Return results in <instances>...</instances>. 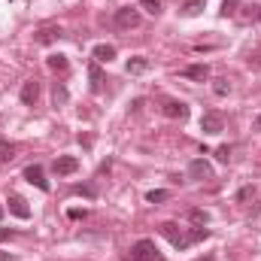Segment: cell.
I'll list each match as a JSON object with an SVG mask.
<instances>
[{
  "label": "cell",
  "instance_id": "484cf974",
  "mask_svg": "<svg viewBox=\"0 0 261 261\" xmlns=\"http://www.w3.org/2000/svg\"><path fill=\"white\" fill-rule=\"evenodd\" d=\"M73 192H76V195H85V197H94V189H91V186H76Z\"/></svg>",
  "mask_w": 261,
  "mask_h": 261
},
{
  "label": "cell",
  "instance_id": "603a6c76",
  "mask_svg": "<svg viewBox=\"0 0 261 261\" xmlns=\"http://www.w3.org/2000/svg\"><path fill=\"white\" fill-rule=\"evenodd\" d=\"M167 197H170V192H164V189H152V192L146 195V200H149V203H161V200H167Z\"/></svg>",
  "mask_w": 261,
  "mask_h": 261
},
{
  "label": "cell",
  "instance_id": "ac0fdd59",
  "mask_svg": "<svg viewBox=\"0 0 261 261\" xmlns=\"http://www.w3.org/2000/svg\"><path fill=\"white\" fill-rule=\"evenodd\" d=\"M237 9H240V0H222L219 15H222V18H231V15H237Z\"/></svg>",
  "mask_w": 261,
  "mask_h": 261
},
{
  "label": "cell",
  "instance_id": "5b68a950",
  "mask_svg": "<svg viewBox=\"0 0 261 261\" xmlns=\"http://www.w3.org/2000/svg\"><path fill=\"white\" fill-rule=\"evenodd\" d=\"M24 179H28L31 186H37L40 192H49V179H46V173H43L40 164H28V167H24Z\"/></svg>",
  "mask_w": 261,
  "mask_h": 261
},
{
  "label": "cell",
  "instance_id": "4dcf8cb0",
  "mask_svg": "<svg viewBox=\"0 0 261 261\" xmlns=\"http://www.w3.org/2000/svg\"><path fill=\"white\" fill-rule=\"evenodd\" d=\"M197 261H216V255H203V258H197Z\"/></svg>",
  "mask_w": 261,
  "mask_h": 261
},
{
  "label": "cell",
  "instance_id": "8fae6325",
  "mask_svg": "<svg viewBox=\"0 0 261 261\" xmlns=\"http://www.w3.org/2000/svg\"><path fill=\"white\" fill-rule=\"evenodd\" d=\"M61 37H64V31H61V28H40L34 40H37L40 46H49V43H55V40H61Z\"/></svg>",
  "mask_w": 261,
  "mask_h": 261
},
{
  "label": "cell",
  "instance_id": "d6a6232c",
  "mask_svg": "<svg viewBox=\"0 0 261 261\" xmlns=\"http://www.w3.org/2000/svg\"><path fill=\"white\" fill-rule=\"evenodd\" d=\"M0 219H3V206H0Z\"/></svg>",
  "mask_w": 261,
  "mask_h": 261
},
{
  "label": "cell",
  "instance_id": "9c48e42d",
  "mask_svg": "<svg viewBox=\"0 0 261 261\" xmlns=\"http://www.w3.org/2000/svg\"><path fill=\"white\" fill-rule=\"evenodd\" d=\"M161 113L167 119H189V103H182V100H164Z\"/></svg>",
  "mask_w": 261,
  "mask_h": 261
},
{
  "label": "cell",
  "instance_id": "d6986e66",
  "mask_svg": "<svg viewBox=\"0 0 261 261\" xmlns=\"http://www.w3.org/2000/svg\"><path fill=\"white\" fill-rule=\"evenodd\" d=\"M203 3H206V0H189V3L182 6V15H189V18H192V15H197V12L203 9Z\"/></svg>",
  "mask_w": 261,
  "mask_h": 261
},
{
  "label": "cell",
  "instance_id": "30bf717a",
  "mask_svg": "<svg viewBox=\"0 0 261 261\" xmlns=\"http://www.w3.org/2000/svg\"><path fill=\"white\" fill-rule=\"evenodd\" d=\"M6 203H9V213H12V216H18V219H31V206H28V200H24L21 195H9Z\"/></svg>",
  "mask_w": 261,
  "mask_h": 261
},
{
  "label": "cell",
  "instance_id": "ffe728a7",
  "mask_svg": "<svg viewBox=\"0 0 261 261\" xmlns=\"http://www.w3.org/2000/svg\"><path fill=\"white\" fill-rule=\"evenodd\" d=\"M67 97H70V94H67V88L55 82V88H52V100H55V107H58V103H67Z\"/></svg>",
  "mask_w": 261,
  "mask_h": 261
},
{
  "label": "cell",
  "instance_id": "f546056e",
  "mask_svg": "<svg viewBox=\"0 0 261 261\" xmlns=\"http://www.w3.org/2000/svg\"><path fill=\"white\" fill-rule=\"evenodd\" d=\"M0 261H15L12 255H6V252H0Z\"/></svg>",
  "mask_w": 261,
  "mask_h": 261
},
{
  "label": "cell",
  "instance_id": "9a60e30c",
  "mask_svg": "<svg viewBox=\"0 0 261 261\" xmlns=\"http://www.w3.org/2000/svg\"><path fill=\"white\" fill-rule=\"evenodd\" d=\"M46 64H49L52 73H67L70 61H67V55H49V58H46Z\"/></svg>",
  "mask_w": 261,
  "mask_h": 261
},
{
  "label": "cell",
  "instance_id": "5bb4252c",
  "mask_svg": "<svg viewBox=\"0 0 261 261\" xmlns=\"http://www.w3.org/2000/svg\"><path fill=\"white\" fill-rule=\"evenodd\" d=\"M88 79H91V91H100V85H103V73H100V64H97V61L88 64Z\"/></svg>",
  "mask_w": 261,
  "mask_h": 261
},
{
  "label": "cell",
  "instance_id": "f1b7e54d",
  "mask_svg": "<svg viewBox=\"0 0 261 261\" xmlns=\"http://www.w3.org/2000/svg\"><path fill=\"white\" fill-rule=\"evenodd\" d=\"M252 18H255V21L261 24V6H255V12H252Z\"/></svg>",
  "mask_w": 261,
  "mask_h": 261
},
{
  "label": "cell",
  "instance_id": "277c9868",
  "mask_svg": "<svg viewBox=\"0 0 261 261\" xmlns=\"http://www.w3.org/2000/svg\"><path fill=\"white\" fill-rule=\"evenodd\" d=\"M222 128H225V119H222V113H216V110L203 113V119H200V130H203V134L216 137V134H222Z\"/></svg>",
  "mask_w": 261,
  "mask_h": 261
},
{
  "label": "cell",
  "instance_id": "3957f363",
  "mask_svg": "<svg viewBox=\"0 0 261 261\" xmlns=\"http://www.w3.org/2000/svg\"><path fill=\"white\" fill-rule=\"evenodd\" d=\"M116 28H119V31H134V28H140V9H137V6H122V9H116Z\"/></svg>",
  "mask_w": 261,
  "mask_h": 261
},
{
  "label": "cell",
  "instance_id": "4316f807",
  "mask_svg": "<svg viewBox=\"0 0 261 261\" xmlns=\"http://www.w3.org/2000/svg\"><path fill=\"white\" fill-rule=\"evenodd\" d=\"M12 234H15L12 228H0V243H3V240H12Z\"/></svg>",
  "mask_w": 261,
  "mask_h": 261
},
{
  "label": "cell",
  "instance_id": "6da1fadb",
  "mask_svg": "<svg viewBox=\"0 0 261 261\" xmlns=\"http://www.w3.org/2000/svg\"><path fill=\"white\" fill-rule=\"evenodd\" d=\"M161 234H164V237L173 243V249H179V252H182V249H189V246H192V243H197V240H206V237H210V231H206V228H192V231H182L176 222H164V225H161Z\"/></svg>",
  "mask_w": 261,
  "mask_h": 261
},
{
  "label": "cell",
  "instance_id": "4fadbf2b",
  "mask_svg": "<svg viewBox=\"0 0 261 261\" xmlns=\"http://www.w3.org/2000/svg\"><path fill=\"white\" fill-rule=\"evenodd\" d=\"M94 61L97 64H110L113 58H116V46H110V43H100V46H94Z\"/></svg>",
  "mask_w": 261,
  "mask_h": 261
},
{
  "label": "cell",
  "instance_id": "1f68e13d",
  "mask_svg": "<svg viewBox=\"0 0 261 261\" xmlns=\"http://www.w3.org/2000/svg\"><path fill=\"white\" fill-rule=\"evenodd\" d=\"M255 128H258V130H261V113H258V119H255Z\"/></svg>",
  "mask_w": 261,
  "mask_h": 261
},
{
  "label": "cell",
  "instance_id": "7a4b0ae2",
  "mask_svg": "<svg viewBox=\"0 0 261 261\" xmlns=\"http://www.w3.org/2000/svg\"><path fill=\"white\" fill-rule=\"evenodd\" d=\"M125 261H161V252H158V246L152 240H137L128 249Z\"/></svg>",
  "mask_w": 261,
  "mask_h": 261
},
{
  "label": "cell",
  "instance_id": "44dd1931",
  "mask_svg": "<svg viewBox=\"0 0 261 261\" xmlns=\"http://www.w3.org/2000/svg\"><path fill=\"white\" fill-rule=\"evenodd\" d=\"M189 219H192L195 225H200V228H203V225L210 222V213H206V210H192V213H189Z\"/></svg>",
  "mask_w": 261,
  "mask_h": 261
},
{
  "label": "cell",
  "instance_id": "8992f818",
  "mask_svg": "<svg viewBox=\"0 0 261 261\" xmlns=\"http://www.w3.org/2000/svg\"><path fill=\"white\" fill-rule=\"evenodd\" d=\"M52 170H55V176H73V173L79 170V158H73V155H61V158H55Z\"/></svg>",
  "mask_w": 261,
  "mask_h": 261
},
{
  "label": "cell",
  "instance_id": "83f0119b",
  "mask_svg": "<svg viewBox=\"0 0 261 261\" xmlns=\"http://www.w3.org/2000/svg\"><path fill=\"white\" fill-rule=\"evenodd\" d=\"M70 219H85V210H70Z\"/></svg>",
  "mask_w": 261,
  "mask_h": 261
},
{
  "label": "cell",
  "instance_id": "d4e9b609",
  "mask_svg": "<svg viewBox=\"0 0 261 261\" xmlns=\"http://www.w3.org/2000/svg\"><path fill=\"white\" fill-rule=\"evenodd\" d=\"M216 158H219L222 164H228V161H231V146H219V149H216Z\"/></svg>",
  "mask_w": 261,
  "mask_h": 261
},
{
  "label": "cell",
  "instance_id": "52a82bcc",
  "mask_svg": "<svg viewBox=\"0 0 261 261\" xmlns=\"http://www.w3.org/2000/svg\"><path fill=\"white\" fill-rule=\"evenodd\" d=\"M189 176L195 179V182H203V179H213V167L203 161V158H195L192 164H189Z\"/></svg>",
  "mask_w": 261,
  "mask_h": 261
},
{
  "label": "cell",
  "instance_id": "e0dca14e",
  "mask_svg": "<svg viewBox=\"0 0 261 261\" xmlns=\"http://www.w3.org/2000/svg\"><path fill=\"white\" fill-rule=\"evenodd\" d=\"M146 67H149V61H146L143 55H137V58H130V61H128V67H125V70H128L130 76H137V73H143Z\"/></svg>",
  "mask_w": 261,
  "mask_h": 261
},
{
  "label": "cell",
  "instance_id": "7402d4cb",
  "mask_svg": "<svg viewBox=\"0 0 261 261\" xmlns=\"http://www.w3.org/2000/svg\"><path fill=\"white\" fill-rule=\"evenodd\" d=\"M213 91H216L219 97H225V94H231V82H228V79H216V82H213Z\"/></svg>",
  "mask_w": 261,
  "mask_h": 261
},
{
  "label": "cell",
  "instance_id": "7c38bea8",
  "mask_svg": "<svg viewBox=\"0 0 261 261\" xmlns=\"http://www.w3.org/2000/svg\"><path fill=\"white\" fill-rule=\"evenodd\" d=\"M182 76H186V79H195V82H206V79H210V67L206 64H189L182 70Z\"/></svg>",
  "mask_w": 261,
  "mask_h": 261
},
{
  "label": "cell",
  "instance_id": "2e32d148",
  "mask_svg": "<svg viewBox=\"0 0 261 261\" xmlns=\"http://www.w3.org/2000/svg\"><path fill=\"white\" fill-rule=\"evenodd\" d=\"M15 158V143L9 140H0V164H9Z\"/></svg>",
  "mask_w": 261,
  "mask_h": 261
},
{
  "label": "cell",
  "instance_id": "cb8c5ba5",
  "mask_svg": "<svg viewBox=\"0 0 261 261\" xmlns=\"http://www.w3.org/2000/svg\"><path fill=\"white\" fill-rule=\"evenodd\" d=\"M140 6H143L149 15H158V12H161V0H140Z\"/></svg>",
  "mask_w": 261,
  "mask_h": 261
},
{
  "label": "cell",
  "instance_id": "ba28073f",
  "mask_svg": "<svg viewBox=\"0 0 261 261\" xmlns=\"http://www.w3.org/2000/svg\"><path fill=\"white\" fill-rule=\"evenodd\" d=\"M37 100H40V82L37 79H28L21 85V103L24 107H37Z\"/></svg>",
  "mask_w": 261,
  "mask_h": 261
}]
</instances>
